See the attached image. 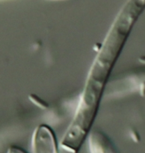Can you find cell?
Here are the masks:
<instances>
[{"mask_svg": "<svg viewBox=\"0 0 145 153\" xmlns=\"http://www.w3.org/2000/svg\"><path fill=\"white\" fill-rule=\"evenodd\" d=\"M7 153H28L23 148L18 146H11L9 148Z\"/></svg>", "mask_w": 145, "mask_h": 153, "instance_id": "obj_3", "label": "cell"}, {"mask_svg": "<svg viewBox=\"0 0 145 153\" xmlns=\"http://www.w3.org/2000/svg\"><path fill=\"white\" fill-rule=\"evenodd\" d=\"M32 149L33 153H59L52 129L46 125L40 126L33 133Z\"/></svg>", "mask_w": 145, "mask_h": 153, "instance_id": "obj_1", "label": "cell"}, {"mask_svg": "<svg viewBox=\"0 0 145 153\" xmlns=\"http://www.w3.org/2000/svg\"><path fill=\"white\" fill-rule=\"evenodd\" d=\"M90 153H117L106 135L99 131H92L89 137Z\"/></svg>", "mask_w": 145, "mask_h": 153, "instance_id": "obj_2", "label": "cell"}]
</instances>
